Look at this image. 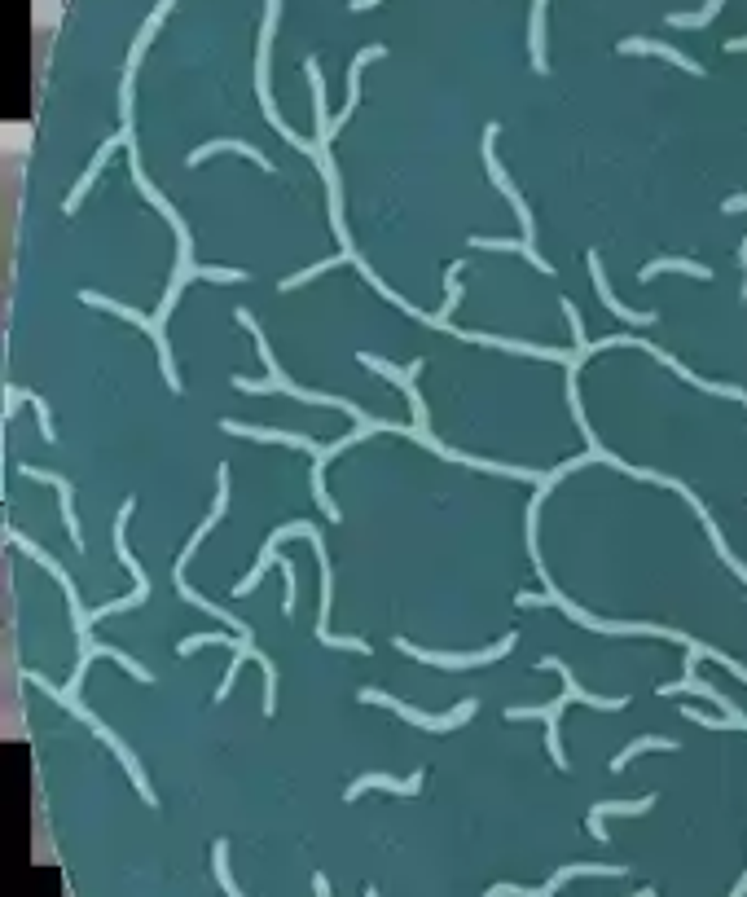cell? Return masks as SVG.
I'll return each instance as SVG.
<instances>
[{
    "instance_id": "36",
    "label": "cell",
    "mask_w": 747,
    "mask_h": 897,
    "mask_svg": "<svg viewBox=\"0 0 747 897\" xmlns=\"http://www.w3.org/2000/svg\"><path fill=\"white\" fill-rule=\"evenodd\" d=\"M277 568H282V577H286V598H282V612L291 616V612H295V568H291V559H282V563H277Z\"/></svg>"
},
{
    "instance_id": "39",
    "label": "cell",
    "mask_w": 747,
    "mask_h": 897,
    "mask_svg": "<svg viewBox=\"0 0 747 897\" xmlns=\"http://www.w3.org/2000/svg\"><path fill=\"white\" fill-rule=\"evenodd\" d=\"M739 260H743V299H747V234H743V247H739Z\"/></svg>"
},
{
    "instance_id": "41",
    "label": "cell",
    "mask_w": 747,
    "mask_h": 897,
    "mask_svg": "<svg viewBox=\"0 0 747 897\" xmlns=\"http://www.w3.org/2000/svg\"><path fill=\"white\" fill-rule=\"evenodd\" d=\"M726 49H730V53H743V49H747V36H739V40H730V44H726Z\"/></svg>"
},
{
    "instance_id": "18",
    "label": "cell",
    "mask_w": 747,
    "mask_h": 897,
    "mask_svg": "<svg viewBox=\"0 0 747 897\" xmlns=\"http://www.w3.org/2000/svg\"><path fill=\"white\" fill-rule=\"evenodd\" d=\"M128 141H132V128H124V132H115V137H110V141H106V146H102V150H97L93 168H88V172L80 176V185H75V190H71V198H66V203H62V212H66V216H75V212H80L84 194H88V190H93V181H97V172H102V163L110 159V154H115V146H128Z\"/></svg>"
},
{
    "instance_id": "24",
    "label": "cell",
    "mask_w": 747,
    "mask_h": 897,
    "mask_svg": "<svg viewBox=\"0 0 747 897\" xmlns=\"http://www.w3.org/2000/svg\"><path fill=\"white\" fill-rule=\"evenodd\" d=\"M651 805H655V796H642V801H598L594 810H589V836L607 840V827H602L607 814H646Z\"/></svg>"
},
{
    "instance_id": "5",
    "label": "cell",
    "mask_w": 747,
    "mask_h": 897,
    "mask_svg": "<svg viewBox=\"0 0 747 897\" xmlns=\"http://www.w3.org/2000/svg\"><path fill=\"white\" fill-rule=\"evenodd\" d=\"M515 642H519V634L501 638V642H493V647H484V651H457V656H449V651H422L409 638H396V651H400V656H409V660L436 664V669H484V664H497L501 656H510Z\"/></svg>"
},
{
    "instance_id": "16",
    "label": "cell",
    "mask_w": 747,
    "mask_h": 897,
    "mask_svg": "<svg viewBox=\"0 0 747 897\" xmlns=\"http://www.w3.org/2000/svg\"><path fill=\"white\" fill-rule=\"evenodd\" d=\"M660 695H699V700H712L717 708H726V717H730V722H734V726H739L743 735H747V717H743L739 708H734V704H730V700H726V695H721V691H712L708 682H699L695 673H686L682 682H668V686H660Z\"/></svg>"
},
{
    "instance_id": "12",
    "label": "cell",
    "mask_w": 747,
    "mask_h": 897,
    "mask_svg": "<svg viewBox=\"0 0 747 897\" xmlns=\"http://www.w3.org/2000/svg\"><path fill=\"white\" fill-rule=\"evenodd\" d=\"M576 876H624V867H607V862H572V867H563L559 876H554L545 889H519V884H493L488 889V897H554L563 889L567 880Z\"/></svg>"
},
{
    "instance_id": "22",
    "label": "cell",
    "mask_w": 747,
    "mask_h": 897,
    "mask_svg": "<svg viewBox=\"0 0 747 897\" xmlns=\"http://www.w3.org/2000/svg\"><path fill=\"white\" fill-rule=\"evenodd\" d=\"M370 788H378V792H396V796H414L418 788H422V770H414L409 779H392V774H365V779H356L348 792H343V801H356L361 792H370Z\"/></svg>"
},
{
    "instance_id": "25",
    "label": "cell",
    "mask_w": 747,
    "mask_h": 897,
    "mask_svg": "<svg viewBox=\"0 0 747 897\" xmlns=\"http://www.w3.org/2000/svg\"><path fill=\"white\" fill-rule=\"evenodd\" d=\"M620 53H655V58H664V62L682 66V71H690V75H704V66H699V62H690L686 53L668 49V44H660V40H642V36H633V40H620Z\"/></svg>"
},
{
    "instance_id": "21",
    "label": "cell",
    "mask_w": 747,
    "mask_h": 897,
    "mask_svg": "<svg viewBox=\"0 0 747 897\" xmlns=\"http://www.w3.org/2000/svg\"><path fill=\"white\" fill-rule=\"evenodd\" d=\"M304 71H308V84H312V110H317V146L330 154V141H334V132H330V110H326V80H321V66H317V58H304Z\"/></svg>"
},
{
    "instance_id": "20",
    "label": "cell",
    "mask_w": 747,
    "mask_h": 897,
    "mask_svg": "<svg viewBox=\"0 0 747 897\" xmlns=\"http://www.w3.org/2000/svg\"><path fill=\"white\" fill-rule=\"evenodd\" d=\"M589 273H594V286H598V299L611 308L620 321H633V326H651L655 321V313H638V308H629V304H620L616 295H611V286H607V273H602V260H598V251H589Z\"/></svg>"
},
{
    "instance_id": "23",
    "label": "cell",
    "mask_w": 747,
    "mask_h": 897,
    "mask_svg": "<svg viewBox=\"0 0 747 897\" xmlns=\"http://www.w3.org/2000/svg\"><path fill=\"white\" fill-rule=\"evenodd\" d=\"M229 431V436H247V440H264V445H291V449H317L308 436H295V431H273V427H247V423H233V418H225L220 423Z\"/></svg>"
},
{
    "instance_id": "28",
    "label": "cell",
    "mask_w": 747,
    "mask_h": 897,
    "mask_svg": "<svg viewBox=\"0 0 747 897\" xmlns=\"http://www.w3.org/2000/svg\"><path fill=\"white\" fill-rule=\"evenodd\" d=\"M225 150H233V154H247V159H255V163H260V168H264V172H269V168H273V163H269V159H264V154H260V150H255V146H247V141H207V146H198L194 154H189V168H198V163H207V159H211V154H225Z\"/></svg>"
},
{
    "instance_id": "6",
    "label": "cell",
    "mask_w": 747,
    "mask_h": 897,
    "mask_svg": "<svg viewBox=\"0 0 747 897\" xmlns=\"http://www.w3.org/2000/svg\"><path fill=\"white\" fill-rule=\"evenodd\" d=\"M128 168H132V181H137V190L146 194L150 203H154V207H159V212H163V220H167V225L176 229V269H181V273H189V269H194V238H189V225H185L181 216H176V207H172V203H167V198H163V190H154V185H150V176L141 172V163H137V141H128Z\"/></svg>"
},
{
    "instance_id": "8",
    "label": "cell",
    "mask_w": 747,
    "mask_h": 897,
    "mask_svg": "<svg viewBox=\"0 0 747 897\" xmlns=\"http://www.w3.org/2000/svg\"><path fill=\"white\" fill-rule=\"evenodd\" d=\"M80 299H84L88 308H106V313L128 317L132 326L146 330V335L154 339V348H159V365H163V383H167V392H181V379H176V365H172V348H167V335H163V321H159V317H146V313H137V308H124V304H115V299L93 295V291H84Z\"/></svg>"
},
{
    "instance_id": "29",
    "label": "cell",
    "mask_w": 747,
    "mask_h": 897,
    "mask_svg": "<svg viewBox=\"0 0 747 897\" xmlns=\"http://www.w3.org/2000/svg\"><path fill=\"white\" fill-rule=\"evenodd\" d=\"M216 880H220V889H225L229 897H247L238 884H233V876H229V845H225V840L216 845ZM312 889H317V897H330V880L326 876H312Z\"/></svg>"
},
{
    "instance_id": "17",
    "label": "cell",
    "mask_w": 747,
    "mask_h": 897,
    "mask_svg": "<svg viewBox=\"0 0 747 897\" xmlns=\"http://www.w3.org/2000/svg\"><path fill=\"white\" fill-rule=\"evenodd\" d=\"M27 480H40V484H53L58 489V497H62V519H66V533H71V546L75 550H84V528H80V519H75V502H71V484L62 480V475H53V471H40V467H18Z\"/></svg>"
},
{
    "instance_id": "11",
    "label": "cell",
    "mask_w": 747,
    "mask_h": 897,
    "mask_svg": "<svg viewBox=\"0 0 747 897\" xmlns=\"http://www.w3.org/2000/svg\"><path fill=\"white\" fill-rule=\"evenodd\" d=\"M233 387H238V392H286V396H295V401H308V405H334V409H343V414H352L356 423H365L361 405L343 401V396H330V392H308V387H299V383H291V379L255 383V379H238V374H233Z\"/></svg>"
},
{
    "instance_id": "7",
    "label": "cell",
    "mask_w": 747,
    "mask_h": 897,
    "mask_svg": "<svg viewBox=\"0 0 747 897\" xmlns=\"http://www.w3.org/2000/svg\"><path fill=\"white\" fill-rule=\"evenodd\" d=\"M361 704H387L392 713H400L405 722H414V726H422V730H431V735H449L453 726H462V722H471L475 717V700H466V704H457L453 713H444V717H431V713H422V708H409V704H400L396 695H387V691H374V686H365L361 695H356Z\"/></svg>"
},
{
    "instance_id": "31",
    "label": "cell",
    "mask_w": 747,
    "mask_h": 897,
    "mask_svg": "<svg viewBox=\"0 0 747 897\" xmlns=\"http://www.w3.org/2000/svg\"><path fill=\"white\" fill-rule=\"evenodd\" d=\"M651 748H660V752H677V739H660V735H646V739H633L629 748H620L616 757H611V774H620L624 766H629L633 757H642V752H651Z\"/></svg>"
},
{
    "instance_id": "14",
    "label": "cell",
    "mask_w": 747,
    "mask_h": 897,
    "mask_svg": "<svg viewBox=\"0 0 747 897\" xmlns=\"http://www.w3.org/2000/svg\"><path fill=\"white\" fill-rule=\"evenodd\" d=\"M572 700V695H559L550 708H506V717L510 722H532V717H541L545 722V748H550V761L559 770H567V752H563V744H559V717H563V704Z\"/></svg>"
},
{
    "instance_id": "43",
    "label": "cell",
    "mask_w": 747,
    "mask_h": 897,
    "mask_svg": "<svg viewBox=\"0 0 747 897\" xmlns=\"http://www.w3.org/2000/svg\"><path fill=\"white\" fill-rule=\"evenodd\" d=\"M365 897H378V889H365Z\"/></svg>"
},
{
    "instance_id": "37",
    "label": "cell",
    "mask_w": 747,
    "mask_h": 897,
    "mask_svg": "<svg viewBox=\"0 0 747 897\" xmlns=\"http://www.w3.org/2000/svg\"><path fill=\"white\" fill-rule=\"evenodd\" d=\"M708 656H712V660H717V664H726V669L734 673V678H739V682L747 686V669H743V664H739V660H730V656H726V651H712V647H708Z\"/></svg>"
},
{
    "instance_id": "42",
    "label": "cell",
    "mask_w": 747,
    "mask_h": 897,
    "mask_svg": "<svg viewBox=\"0 0 747 897\" xmlns=\"http://www.w3.org/2000/svg\"><path fill=\"white\" fill-rule=\"evenodd\" d=\"M633 897H655V889H642V893H633Z\"/></svg>"
},
{
    "instance_id": "27",
    "label": "cell",
    "mask_w": 747,
    "mask_h": 897,
    "mask_svg": "<svg viewBox=\"0 0 747 897\" xmlns=\"http://www.w3.org/2000/svg\"><path fill=\"white\" fill-rule=\"evenodd\" d=\"M660 273H686V278H699V282L712 278V269H708V264H699V260H651V264H642L638 278L642 282H655Z\"/></svg>"
},
{
    "instance_id": "26",
    "label": "cell",
    "mask_w": 747,
    "mask_h": 897,
    "mask_svg": "<svg viewBox=\"0 0 747 897\" xmlns=\"http://www.w3.org/2000/svg\"><path fill=\"white\" fill-rule=\"evenodd\" d=\"M471 247H479V251H519L523 260H532L541 273H550V278H554V264L545 260L541 251L532 247V242H523V238H519V242H515V238H471Z\"/></svg>"
},
{
    "instance_id": "4",
    "label": "cell",
    "mask_w": 747,
    "mask_h": 897,
    "mask_svg": "<svg viewBox=\"0 0 747 897\" xmlns=\"http://www.w3.org/2000/svg\"><path fill=\"white\" fill-rule=\"evenodd\" d=\"M374 431H396V436H409V427H400V423H383V418H365V423H356V431L352 436H343V440H334V445H326V449H317V467H312V497H317V506L326 511V519H334L339 524L343 519V511H339V502L330 497V489H326V467L334 458H339L343 449H352L356 440H365V436H374Z\"/></svg>"
},
{
    "instance_id": "40",
    "label": "cell",
    "mask_w": 747,
    "mask_h": 897,
    "mask_svg": "<svg viewBox=\"0 0 747 897\" xmlns=\"http://www.w3.org/2000/svg\"><path fill=\"white\" fill-rule=\"evenodd\" d=\"M374 5H378V0H352V9H356V14H365V9H374Z\"/></svg>"
},
{
    "instance_id": "2",
    "label": "cell",
    "mask_w": 747,
    "mask_h": 897,
    "mask_svg": "<svg viewBox=\"0 0 747 897\" xmlns=\"http://www.w3.org/2000/svg\"><path fill=\"white\" fill-rule=\"evenodd\" d=\"M27 682H36V686H40V691H49V695H53V700H58L62 708H71V713H75V717H80V722H84L88 730H93V735H97V739H102V744H106L110 752H115V757H119V761H124V770H128L132 788H137V792H141V801H146V805H159V801H154V792H150V783H146V774H141V766H137V757H132V748H128V744H124V739H119V735H115V730H110V726H106V722H102V717H97V713H88V708L80 704V695H66V691H62V686L44 682V678H40V673H27Z\"/></svg>"
},
{
    "instance_id": "10",
    "label": "cell",
    "mask_w": 747,
    "mask_h": 897,
    "mask_svg": "<svg viewBox=\"0 0 747 897\" xmlns=\"http://www.w3.org/2000/svg\"><path fill=\"white\" fill-rule=\"evenodd\" d=\"M361 365H365V370H374V374H383V379H392L400 392L409 396V409H414V431H427V405H422V396L414 387V379L422 374V361H409V370H400V365L374 357V352H361Z\"/></svg>"
},
{
    "instance_id": "1",
    "label": "cell",
    "mask_w": 747,
    "mask_h": 897,
    "mask_svg": "<svg viewBox=\"0 0 747 897\" xmlns=\"http://www.w3.org/2000/svg\"><path fill=\"white\" fill-rule=\"evenodd\" d=\"M277 14H282V0H269L264 5V27H260V53H255V93H260V106H264V119L282 132L286 141H291L295 150H304L308 159H317V168H321V176H330L334 172V163H330V154L321 150V146H308L299 132H291L282 124V115H277V106H273V93H269V49H273V31H277Z\"/></svg>"
},
{
    "instance_id": "19",
    "label": "cell",
    "mask_w": 747,
    "mask_h": 897,
    "mask_svg": "<svg viewBox=\"0 0 747 897\" xmlns=\"http://www.w3.org/2000/svg\"><path fill=\"white\" fill-rule=\"evenodd\" d=\"M383 44H365L361 53L352 58V66H348V102H343V110L334 115V124H330V132H339L343 124H348V115L356 110V102H361V71H365V62H374V58H383Z\"/></svg>"
},
{
    "instance_id": "33",
    "label": "cell",
    "mask_w": 747,
    "mask_h": 897,
    "mask_svg": "<svg viewBox=\"0 0 747 897\" xmlns=\"http://www.w3.org/2000/svg\"><path fill=\"white\" fill-rule=\"evenodd\" d=\"M242 642V638H238ZM238 642H233L229 634H194V638H185L181 642V656H194L198 647H238Z\"/></svg>"
},
{
    "instance_id": "35",
    "label": "cell",
    "mask_w": 747,
    "mask_h": 897,
    "mask_svg": "<svg viewBox=\"0 0 747 897\" xmlns=\"http://www.w3.org/2000/svg\"><path fill=\"white\" fill-rule=\"evenodd\" d=\"M22 396H27V405H36V414H40V436L53 445V440H58V431H53V418H49V409H44V401H40L36 392H22Z\"/></svg>"
},
{
    "instance_id": "13",
    "label": "cell",
    "mask_w": 747,
    "mask_h": 897,
    "mask_svg": "<svg viewBox=\"0 0 747 897\" xmlns=\"http://www.w3.org/2000/svg\"><path fill=\"white\" fill-rule=\"evenodd\" d=\"M497 132H501L497 124H488V128H484V168H488V176H493V185H497V190L510 198V207H515V212H519V220H523V242H532V229H537V225H532L528 203H523L519 190H515V185H510L506 168H501V163H497V150H493V146H497Z\"/></svg>"
},
{
    "instance_id": "34",
    "label": "cell",
    "mask_w": 747,
    "mask_h": 897,
    "mask_svg": "<svg viewBox=\"0 0 747 897\" xmlns=\"http://www.w3.org/2000/svg\"><path fill=\"white\" fill-rule=\"evenodd\" d=\"M717 9H721V0H708V5L699 9V14H673L668 22H673V27H704V22L717 18Z\"/></svg>"
},
{
    "instance_id": "30",
    "label": "cell",
    "mask_w": 747,
    "mask_h": 897,
    "mask_svg": "<svg viewBox=\"0 0 747 897\" xmlns=\"http://www.w3.org/2000/svg\"><path fill=\"white\" fill-rule=\"evenodd\" d=\"M545 5H550V0H532V31H528L532 71L537 75H550V62H545Z\"/></svg>"
},
{
    "instance_id": "9",
    "label": "cell",
    "mask_w": 747,
    "mask_h": 897,
    "mask_svg": "<svg viewBox=\"0 0 747 897\" xmlns=\"http://www.w3.org/2000/svg\"><path fill=\"white\" fill-rule=\"evenodd\" d=\"M5 541H14V546L22 550V555H31V559H36V563H44V568H49V572H53V577H58V585H62V594H66V603H71V620H75V634H80V638H88V612H84V603H80V590H75V581H71V577H66V568H62V563H58V559H53V555H49V550H40V546H36V541H31V537H22V533H18V528H5Z\"/></svg>"
},
{
    "instance_id": "38",
    "label": "cell",
    "mask_w": 747,
    "mask_h": 897,
    "mask_svg": "<svg viewBox=\"0 0 747 897\" xmlns=\"http://www.w3.org/2000/svg\"><path fill=\"white\" fill-rule=\"evenodd\" d=\"M721 212H726V216H734V212H747V194H734V198H726V203H721Z\"/></svg>"
},
{
    "instance_id": "32",
    "label": "cell",
    "mask_w": 747,
    "mask_h": 897,
    "mask_svg": "<svg viewBox=\"0 0 747 897\" xmlns=\"http://www.w3.org/2000/svg\"><path fill=\"white\" fill-rule=\"evenodd\" d=\"M348 260H356L352 251H339V256H330V260H321V264H312V269H304V273H291V278L282 282V291H295V286H304V282H312V278H321V273H330L334 264H348Z\"/></svg>"
},
{
    "instance_id": "3",
    "label": "cell",
    "mask_w": 747,
    "mask_h": 897,
    "mask_svg": "<svg viewBox=\"0 0 747 897\" xmlns=\"http://www.w3.org/2000/svg\"><path fill=\"white\" fill-rule=\"evenodd\" d=\"M620 471L624 475H633V480H651V484H664V489H673V493H682L686 502H690V511H695L699 519H704V533H708V541H712V550L721 555V563L739 577L743 585H747V563H739V555H730V546H726V537H721V528H717V519H712V511L704 502H699L695 493H690V484H682V480H673V475H660V471H646V467H629V462H620Z\"/></svg>"
},
{
    "instance_id": "15",
    "label": "cell",
    "mask_w": 747,
    "mask_h": 897,
    "mask_svg": "<svg viewBox=\"0 0 747 897\" xmlns=\"http://www.w3.org/2000/svg\"><path fill=\"white\" fill-rule=\"evenodd\" d=\"M537 669H554L563 678V691L572 695V700H581V704H589V708H602V713H611V708H629V695H585L581 691V682H576V673L567 669V664L559 660V656H545V660H537Z\"/></svg>"
}]
</instances>
